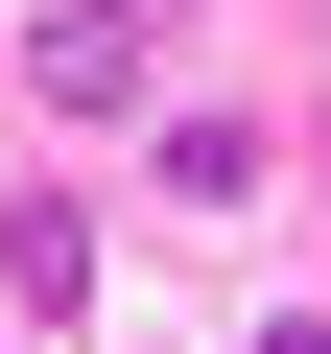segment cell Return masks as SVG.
<instances>
[{
    "label": "cell",
    "instance_id": "1",
    "mask_svg": "<svg viewBox=\"0 0 331 354\" xmlns=\"http://www.w3.org/2000/svg\"><path fill=\"white\" fill-rule=\"evenodd\" d=\"M48 118H142V71H166V0H48Z\"/></svg>",
    "mask_w": 331,
    "mask_h": 354
}]
</instances>
